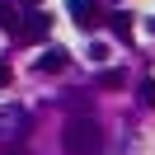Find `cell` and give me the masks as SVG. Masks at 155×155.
I'll use <instances>...</instances> for the list:
<instances>
[{
  "label": "cell",
  "instance_id": "1",
  "mask_svg": "<svg viewBox=\"0 0 155 155\" xmlns=\"http://www.w3.org/2000/svg\"><path fill=\"white\" fill-rule=\"evenodd\" d=\"M61 146H66V155H99L104 132H99L94 117H71L66 132H61Z\"/></svg>",
  "mask_w": 155,
  "mask_h": 155
},
{
  "label": "cell",
  "instance_id": "2",
  "mask_svg": "<svg viewBox=\"0 0 155 155\" xmlns=\"http://www.w3.org/2000/svg\"><path fill=\"white\" fill-rule=\"evenodd\" d=\"M47 28H52V14L33 10V14H24V19H19V28H14V42H42V38H47Z\"/></svg>",
  "mask_w": 155,
  "mask_h": 155
},
{
  "label": "cell",
  "instance_id": "3",
  "mask_svg": "<svg viewBox=\"0 0 155 155\" xmlns=\"http://www.w3.org/2000/svg\"><path fill=\"white\" fill-rule=\"evenodd\" d=\"M66 14L80 24V28H99V24H104V5H99V0H71Z\"/></svg>",
  "mask_w": 155,
  "mask_h": 155
},
{
  "label": "cell",
  "instance_id": "4",
  "mask_svg": "<svg viewBox=\"0 0 155 155\" xmlns=\"http://www.w3.org/2000/svg\"><path fill=\"white\" fill-rule=\"evenodd\" d=\"M66 61H71V52L57 42V47H47V52L38 57V71H42V75H52V71H66Z\"/></svg>",
  "mask_w": 155,
  "mask_h": 155
},
{
  "label": "cell",
  "instance_id": "5",
  "mask_svg": "<svg viewBox=\"0 0 155 155\" xmlns=\"http://www.w3.org/2000/svg\"><path fill=\"white\" fill-rule=\"evenodd\" d=\"M108 28H113V38H132V14H127V10H113V14H108Z\"/></svg>",
  "mask_w": 155,
  "mask_h": 155
},
{
  "label": "cell",
  "instance_id": "6",
  "mask_svg": "<svg viewBox=\"0 0 155 155\" xmlns=\"http://www.w3.org/2000/svg\"><path fill=\"white\" fill-rule=\"evenodd\" d=\"M0 28L10 33V38H14V28H19V10H14L10 0H0Z\"/></svg>",
  "mask_w": 155,
  "mask_h": 155
},
{
  "label": "cell",
  "instance_id": "7",
  "mask_svg": "<svg viewBox=\"0 0 155 155\" xmlns=\"http://www.w3.org/2000/svg\"><path fill=\"white\" fill-rule=\"evenodd\" d=\"M99 85H104V89H122L127 75H122V71H104V75H99Z\"/></svg>",
  "mask_w": 155,
  "mask_h": 155
},
{
  "label": "cell",
  "instance_id": "8",
  "mask_svg": "<svg viewBox=\"0 0 155 155\" xmlns=\"http://www.w3.org/2000/svg\"><path fill=\"white\" fill-rule=\"evenodd\" d=\"M136 94H141L146 108H155V80H141V85H136Z\"/></svg>",
  "mask_w": 155,
  "mask_h": 155
},
{
  "label": "cell",
  "instance_id": "9",
  "mask_svg": "<svg viewBox=\"0 0 155 155\" xmlns=\"http://www.w3.org/2000/svg\"><path fill=\"white\" fill-rule=\"evenodd\" d=\"M10 80H14V71H10V66H5V61H0V89L10 85Z\"/></svg>",
  "mask_w": 155,
  "mask_h": 155
},
{
  "label": "cell",
  "instance_id": "10",
  "mask_svg": "<svg viewBox=\"0 0 155 155\" xmlns=\"http://www.w3.org/2000/svg\"><path fill=\"white\" fill-rule=\"evenodd\" d=\"M146 28H150V33H155V19H150V24H146Z\"/></svg>",
  "mask_w": 155,
  "mask_h": 155
}]
</instances>
